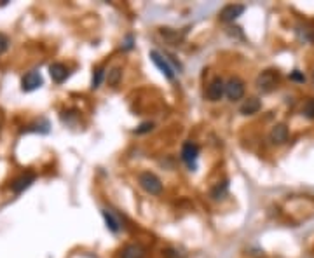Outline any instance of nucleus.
Returning a JSON list of instances; mask_svg holds the SVG:
<instances>
[{"label":"nucleus","instance_id":"15","mask_svg":"<svg viewBox=\"0 0 314 258\" xmlns=\"http://www.w3.org/2000/svg\"><path fill=\"white\" fill-rule=\"evenodd\" d=\"M121 79H122V68L121 67H113L107 75V82H108V85H112V88H116V85L121 82Z\"/></svg>","mask_w":314,"mask_h":258},{"label":"nucleus","instance_id":"20","mask_svg":"<svg viewBox=\"0 0 314 258\" xmlns=\"http://www.w3.org/2000/svg\"><path fill=\"white\" fill-rule=\"evenodd\" d=\"M154 124L152 122H144V124L140 126V128L136 129V134H144V133H149V131H152Z\"/></svg>","mask_w":314,"mask_h":258},{"label":"nucleus","instance_id":"19","mask_svg":"<svg viewBox=\"0 0 314 258\" xmlns=\"http://www.w3.org/2000/svg\"><path fill=\"white\" fill-rule=\"evenodd\" d=\"M9 44H11L9 37H7V35H4V34H0V54L7 51V47H9Z\"/></svg>","mask_w":314,"mask_h":258},{"label":"nucleus","instance_id":"5","mask_svg":"<svg viewBox=\"0 0 314 258\" xmlns=\"http://www.w3.org/2000/svg\"><path fill=\"white\" fill-rule=\"evenodd\" d=\"M243 12H244V6H241V4H229V6H225L220 11L218 19L223 23H232V21H236Z\"/></svg>","mask_w":314,"mask_h":258},{"label":"nucleus","instance_id":"21","mask_svg":"<svg viewBox=\"0 0 314 258\" xmlns=\"http://www.w3.org/2000/svg\"><path fill=\"white\" fill-rule=\"evenodd\" d=\"M292 79L297 80V82H305V77H304L299 70H295V72L292 73Z\"/></svg>","mask_w":314,"mask_h":258},{"label":"nucleus","instance_id":"9","mask_svg":"<svg viewBox=\"0 0 314 258\" xmlns=\"http://www.w3.org/2000/svg\"><path fill=\"white\" fill-rule=\"evenodd\" d=\"M34 182H35V175L28 171V173H23L21 176H18V178L11 183V190L14 192V194H21L24 188H28Z\"/></svg>","mask_w":314,"mask_h":258},{"label":"nucleus","instance_id":"18","mask_svg":"<svg viewBox=\"0 0 314 258\" xmlns=\"http://www.w3.org/2000/svg\"><path fill=\"white\" fill-rule=\"evenodd\" d=\"M227 192V182H222V187L217 185L213 188V192H211V195H213V199H222V195Z\"/></svg>","mask_w":314,"mask_h":258},{"label":"nucleus","instance_id":"7","mask_svg":"<svg viewBox=\"0 0 314 258\" xmlns=\"http://www.w3.org/2000/svg\"><path fill=\"white\" fill-rule=\"evenodd\" d=\"M42 75H40V72L39 70H32V72H28L26 75L23 77V80H21V89L23 91H26V93H30V91H35V89H39L40 85H42Z\"/></svg>","mask_w":314,"mask_h":258},{"label":"nucleus","instance_id":"13","mask_svg":"<svg viewBox=\"0 0 314 258\" xmlns=\"http://www.w3.org/2000/svg\"><path fill=\"white\" fill-rule=\"evenodd\" d=\"M101 215H103V218H105V223H107V227L110 228L112 232H119L121 231V220H119V216L116 215L112 210H103L101 211Z\"/></svg>","mask_w":314,"mask_h":258},{"label":"nucleus","instance_id":"8","mask_svg":"<svg viewBox=\"0 0 314 258\" xmlns=\"http://www.w3.org/2000/svg\"><path fill=\"white\" fill-rule=\"evenodd\" d=\"M199 157V147L195 145L192 141H187L183 143L182 147V159L189 167H195V161Z\"/></svg>","mask_w":314,"mask_h":258},{"label":"nucleus","instance_id":"16","mask_svg":"<svg viewBox=\"0 0 314 258\" xmlns=\"http://www.w3.org/2000/svg\"><path fill=\"white\" fill-rule=\"evenodd\" d=\"M103 77H105V70H103V68H96L95 73H93V84H91V88H93V89L100 88L101 82H103Z\"/></svg>","mask_w":314,"mask_h":258},{"label":"nucleus","instance_id":"11","mask_svg":"<svg viewBox=\"0 0 314 258\" xmlns=\"http://www.w3.org/2000/svg\"><path fill=\"white\" fill-rule=\"evenodd\" d=\"M147 251L141 244H128L122 248L119 258H145Z\"/></svg>","mask_w":314,"mask_h":258},{"label":"nucleus","instance_id":"1","mask_svg":"<svg viewBox=\"0 0 314 258\" xmlns=\"http://www.w3.org/2000/svg\"><path fill=\"white\" fill-rule=\"evenodd\" d=\"M138 183H140V187L144 188L147 194H150V195H161L162 194L161 180H159L154 173H150V171H144V173L138 175Z\"/></svg>","mask_w":314,"mask_h":258},{"label":"nucleus","instance_id":"14","mask_svg":"<svg viewBox=\"0 0 314 258\" xmlns=\"http://www.w3.org/2000/svg\"><path fill=\"white\" fill-rule=\"evenodd\" d=\"M260 108H262V103H260L256 98H248V100L241 105L239 112H241L243 116H253V113L259 112Z\"/></svg>","mask_w":314,"mask_h":258},{"label":"nucleus","instance_id":"4","mask_svg":"<svg viewBox=\"0 0 314 258\" xmlns=\"http://www.w3.org/2000/svg\"><path fill=\"white\" fill-rule=\"evenodd\" d=\"M150 60L154 61V65H156L159 70L162 72V75H164L166 79H169V80L175 79V68L171 67V63L161 54V52H159V51H150Z\"/></svg>","mask_w":314,"mask_h":258},{"label":"nucleus","instance_id":"2","mask_svg":"<svg viewBox=\"0 0 314 258\" xmlns=\"http://www.w3.org/2000/svg\"><path fill=\"white\" fill-rule=\"evenodd\" d=\"M278 80H279V75L278 72L274 70H266L262 72L259 77H256V89L262 93H271L272 89H276V85H278Z\"/></svg>","mask_w":314,"mask_h":258},{"label":"nucleus","instance_id":"12","mask_svg":"<svg viewBox=\"0 0 314 258\" xmlns=\"http://www.w3.org/2000/svg\"><path fill=\"white\" fill-rule=\"evenodd\" d=\"M49 75L54 82H63L65 79L68 77V68L65 67L63 63H52L49 67Z\"/></svg>","mask_w":314,"mask_h":258},{"label":"nucleus","instance_id":"17","mask_svg":"<svg viewBox=\"0 0 314 258\" xmlns=\"http://www.w3.org/2000/svg\"><path fill=\"white\" fill-rule=\"evenodd\" d=\"M304 116L307 119H314V98H309L304 105Z\"/></svg>","mask_w":314,"mask_h":258},{"label":"nucleus","instance_id":"10","mask_svg":"<svg viewBox=\"0 0 314 258\" xmlns=\"http://www.w3.org/2000/svg\"><path fill=\"white\" fill-rule=\"evenodd\" d=\"M269 140H271V143H274V145H281V143L287 141L288 140L287 124H276L274 128L271 129V133H269Z\"/></svg>","mask_w":314,"mask_h":258},{"label":"nucleus","instance_id":"3","mask_svg":"<svg viewBox=\"0 0 314 258\" xmlns=\"http://www.w3.org/2000/svg\"><path fill=\"white\" fill-rule=\"evenodd\" d=\"M225 96L231 101H238L244 96V82L239 77H231L225 82Z\"/></svg>","mask_w":314,"mask_h":258},{"label":"nucleus","instance_id":"6","mask_svg":"<svg viewBox=\"0 0 314 258\" xmlns=\"http://www.w3.org/2000/svg\"><path fill=\"white\" fill-rule=\"evenodd\" d=\"M223 94H225V82L220 77H217V79H213L210 85H208L206 96L210 101H220L223 98Z\"/></svg>","mask_w":314,"mask_h":258}]
</instances>
